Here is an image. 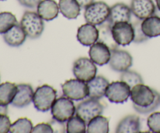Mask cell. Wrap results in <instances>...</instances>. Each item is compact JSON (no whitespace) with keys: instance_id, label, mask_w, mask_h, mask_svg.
I'll return each instance as SVG.
<instances>
[{"instance_id":"obj_9","label":"cell","mask_w":160,"mask_h":133,"mask_svg":"<svg viewBox=\"0 0 160 133\" xmlns=\"http://www.w3.org/2000/svg\"><path fill=\"white\" fill-rule=\"evenodd\" d=\"M73 73L76 78L88 82L96 76L97 67L91 59L81 57L73 63Z\"/></svg>"},{"instance_id":"obj_10","label":"cell","mask_w":160,"mask_h":133,"mask_svg":"<svg viewBox=\"0 0 160 133\" xmlns=\"http://www.w3.org/2000/svg\"><path fill=\"white\" fill-rule=\"evenodd\" d=\"M114 40L119 45L126 46L134 42V31L133 24L130 22H117L112 25Z\"/></svg>"},{"instance_id":"obj_30","label":"cell","mask_w":160,"mask_h":133,"mask_svg":"<svg viewBox=\"0 0 160 133\" xmlns=\"http://www.w3.org/2000/svg\"><path fill=\"white\" fill-rule=\"evenodd\" d=\"M142 20L138 19V20L134 21L133 24V28H134V42L135 43H142V42H145L148 40L149 38L147 37L145 34H144L143 31L142 29Z\"/></svg>"},{"instance_id":"obj_14","label":"cell","mask_w":160,"mask_h":133,"mask_svg":"<svg viewBox=\"0 0 160 133\" xmlns=\"http://www.w3.org/2000/svg\"><path fill=\"white\" fill-rule=\"evenodd\" d=\"M77 38L81 45L91 46L98 41V29L95 25L88 23L81 25L78 30Z\"/></svg>"},{"instance_id":"obj_11","label":"cell","mask_w":160,"mask_h":133,"mask_svg":"<svg viewBox=\"0 0 160 133\" xmlns=\"http://www.w3.org/2000/svg\"><path fill=\"white\" fill-rule=\"evenodd\" d=\"M109 66L117 72H123L129 70L132 66L133 58L128 52L122 49H116L111 52Z\"/></svg>"},{"instance_id":"obj_21","label":"cell","mask_w":160,"mask_h":133,"mask_svg":"<svg viewBox=\"0 0 160 133\" xmlns=\"http://www.w3.org/2000/svg\"><path fill=\"white\" fill-rule=\"evenodd\" d=\"M98 38L97 42L106 44L111 52L118 49L119 45L113 38L112 33V25L108 21L102 23L98 27Z\"/></svg>"},{"instance_id":"obj_26","label":"cell","mask_w":160,"mask_h":133,"mask_svg":"<svg viewBox=\"0 0 160 133\" xmlns=\"http://www.w3.org/2000/svg\"><path fill=\"white\" fill-rule=\"evenodd\" d=\"M67 133H85L87 132L86 122L79 116H73L67 121Z\"/></svg>"},{"instance_id":"obj_33","label":"cell","mask_w":160,"mask_h":133,"mask_svg":"<svg viewBox=\"0 0 160 133\" xmlns=\"http://www.w3.org/2000/svg\"><path fill=\"white\" fill-rule=\"evenodd\" d=\"M52 133L54 132L52 125L49 123H40L34 126L32 133Z\"/></svg>"},{"instance_id":"obj_18","label":"cell","mask_w":160,"mask_h":133,"mask_svg":"<svg viewBox=\"0 0 160 133\" xmlns=\"http://www.w3.org/2000/svg\"><path fill=\"white\" fill-rule=\"evenodd\" d=\"M26 33L22 28L20 23H16L7 32L3 34V39L8 45L11 47L20 46L25 42Z\"/></svg>"},{"instance_id":"obj_17","label":"cell","mask_w":160,"mask_h":133,"mask_svg":"<svg viewBox=\"0 0 160 133\" xmlns=\"http://www.w3.org/2000/svg\"><path fill=\"white\" fill-rule=\"evenodd\" d=\"M109 82L106 78L102 76H95L93 79L88 81V98L100 100L105 96L106 89Z\"/></svg>"},{"instance_id":"obj_13","label":"cell","mask_w":160,"mask_h":133,"mask_svg":"<svg viewBox=\"0 0 160 133\" xmlns=\"http://www.w3.org/2000/svg\"><path fill=\"white\" fill-rule=\"evenodd\" d=\"M156 9L152 0H132L131 3L132 13L142 20L154 15Z\"/></svg>"},{"instance_id":"obj_7","label":"cell","mask_w":160,"mask_h":133,"mask_svg":"<svg viewBox=\"0 0 160 133\" xmlns=\"http://www.w3.org/2000/svg\"><path fill=\"white\" fill-rule=\"evenodd\" d=\"M104 110V106L97 99L88 98L77 106L76 114L88 123L92 119L98 115H102Z\"/></svg>"},{"instance_id":"obj_38","label":"cell","mask_w":160,"mask_h":133,"mask_svg":"<svg viewBox=\"0 0 160 133\" xmlns=\"http://www.w3.org/2000/svg\"><path fill=\"white\" fill-rule=\"evenodd\" d=\"M156 8L160 11V0H156Z\"/></svg>"},{"instance_id":"obj_5","label":"cell","mask_w":160,"mask_h":133,"mask_svg":"<svg viewBox=\"0 0 160 133\" xmlns=\"http://www.w3.org/2000/svg\"><path fill=\"white\" fill-rule=\"evenodd\" d=\"M52 118L61 122H66L76 114V106L73 100L66 96L56 99L51 108Z\"/></svg>"},{"instance_id":"obj_1","label":"cell","mask_w":160,"mask_h":133,"mask_svg":"<svg viewBox=\"0 0 160 133\" xmlns=\"http://www.w3.org/2000/svg\"><path fill=\"white\" fill-rule=\"evenodd\" d=\"M131 99L134 110L142 114L153 112L160 105V94L143 83L131 88Z\"/></svg>"},{"instance_id":"obj_31","label":"cell","mask_w":160,"mask_h":133,"mask_svg":"<svg viewBox=\"0 0 160 133\" xmlns=\"http://www.w3.org/2000/svg\"><path fill=\"white\" fill-rule=\"evenodd\" d=\"M147 125L151 131L160 133V112H154L150 114L147 120Z\"/></svg>"},{"instance_id":"obj_3","label":"cell","mask_w":160,"mask_h":133,"mask_svg":"<svg viewBox=\"0 0 160 133\" xmlns=\"http://www.w3.org/2000/svg\"><path fill=\"white\" fill-rule=\"evenodd\" d=\"M43 20L38 13L26 11L23 13L20 23L28 37L38 38L43 33L45 28Z\"/></svg>"},{"instance_id":"obj_23","label":"cell","mask_w":160,"mask_h":133,"mask_svg":"<svg viewBox=\"0 0 160 133\" xmlns=\"http://www.w3.org/2000/svg\"><path fill=\"white\" fill-rule=\"evenodd\" d=\"M59 8L61 13L67 19H76L81 13V6L77 0H59Z\"/></svg>"},{"instance_id":"obj_22","label":"cell","mask_w":160,"mask_h":133,"mask_svg":"<svg viewBox=\"0 0 160 133\" xmlns=\"http://www.w3.org/2000/svg\"><path fill=\"white\" fill-rule=\"evenodd\" d=\"M142 29L149 38L160 36V17L154 14L144 19L142 21Z\"/></svg>"},{"instance_id":"obj_2","label":"cell","mask_w":160,"mask_h":133,"mask_svg":"<svg viewBox=\"0 0 160 133\" xmlns=\"http://www.w3.org/2000/svg\"><path fill=\"white\" fill-rule=\"evenodd\" d=\"M56 90L48 84H43L37 88L34 92L33 103L36 110L42 112H47L52 106L56 100Z\"/></svg>"},{"instance_id":"obj_35","label":"cell","mask_w":160,"mask_h":133,"mask_svg":"<svg viewBox=\"0 0 160 133\" xmlns=\"http://www.w3.org/2000/svg\"><path fill=\"white\" fill-rule=\"evenodd\" d=\"M17 1L21 6L30 8V9H34V8L37 7L38 5L42 0H17Z\"/></svg>"},{"instance_id":"obj_29","label":"cell","mask_w":160,"mask_h":133,"mask_svg":"<svg viewBox=\"0 0 160 133\" xmlns=\"http://www.w3.org/2000/svg\"><path fill=\"white\" fill-rule=\"evenodd\" d=\"M120 81H124L130 87L132 88L136 84L143 83V78L137 72L128 70L122 72L121 75H120Z\"/></svg>"},{"instance_id":"obj_40","label":"cell","mask_w":160,"mask_h":133,"mask_svg":"<svg viewBox=\"0 0 160 133\" xmlns=\"http://www.w3.org/2000/svg\"><path fill=\"white\" fill-rule=\"evenodd\" d=\"M0 1H5V0H0Z\"/></svg>"},{"instance_id":"obj_37","label":"cell","mask_w":160,"mask_h":133,"mask_svg":"<svg viewBox=\"0 0 160 133\" xmlns=\"http://www.w3.org/2000/svg\"><path fill=\"white\" fill-rule=\"evenodd\" d=\"M8 107L7 106H0V114H7Z\"/></svg>"},{"instance_id":"obj_24","label":"cell","mask_w":160,"mask_h":133,"mask_svg":"<svg viewBox=\"0 0 160 133\" xmlns=\"http://www.w3.org/2000/svg\"><path fill=\"white\" fill-rule=\"evenodd\" d=\"M17 92V84L11 82L0 84V106H8L12 103Z\"/></svg>"},{"instance_id":"obj_19","label":"cell","mask_w":160,"mask_h":133,"mask_svg":"<svg viewBox=\"0 0 160 133\" xmlns=\"http://www.w3.org/2000/svg\"><path fill=\"white\" fill-rule=\"evenodd\" d=\"M59 11V5L54 0H42L37 6V13L46 21H50L56 18Z\"/></svg>"},{"instance_id":"obj_6","label":"cell","mask_w":160,"mask_h":133,"mask_svg":"<svg viewBox=\"0 0 160 133\" xmlns=\"http://www.w3.org/2000/svg\"><path fill=\"white\" fill-rule=\"evenodd\" d=\"M64 96L75 101L83 100L88 97V87L87 82L80 79H70L62 85Z\"/></svg>"},{"instance_id":"obj_15","label":"cell","mask_w":160,"mask_h":133,"mask_svg":"<svg viewBox=\"0 0 160 133\" xmlns=\"http://www.w3.org/2000/svg\"><path fill=\"white\" fill-rule=\"evenodd\" d=\"M131 14L132 12L131 7L128 5L122 3H116L110 7V13L107 21L111 25L117 22H130L131 20Z\"/></svg>"},{"instance_id":"obj_20","label":"cell","mask_w":160,"mask_h":133,"mask_svg":"<svg viewBox=\"0 0 160 133\" xmlns=\"http://www.w3.org/2000/svg\"><path fill=\"white\" fill-rule=\"evenodd\" d=\"M141 122L139 117L136 115H128L123 117L117 125L116 132L137 133L140 132Z\"/></svg>"},{"instance_id":"obj_39","label":"cell","mask_w":160,"mask_h":133,"mask_svg":"<svg viewBox=\"0 0 160 133\" xmlns=\"http://www.w3.org/2000/svg\"><path fill=\"white\" fill-rule=\"evenodd\" d=\"M155 15L158 16V17H160V11L159 10V9H157V8H156V12H155Z\"/></svg>"},{"instance_id":"obj_25","label":"cell","mask_w":160,"mask_h":133,"mask_svg":"<svg viewBox=\"0 0 160 133\" xmlns=\"http://www.w3.org/2000/svg\"><path fill=\"white\" fill-rule=\"evenodd\" d=\"M109 118L98 115L94 117L88 123V133H108L109 132Z\"/></svg>"},{"instance_id":"obj_28","label":"cell","mask_w":160,"mask_h":133,"mask_svg":"<svg viewBox=\"0 0 160 133\" xmlns=\"http://www.w3.org/2000/svg\"><path fill=\"white\" fill-rule=\"evenodd\" d=\"M16 23H17V18L12 13H0V34L7 32Z\"/></svg>"},{"instance_id":"obj_27","label":"cell","mask_w":160,"mask_h":133,"mask_svg":"<svg viewBox=\"0 0 160 133\" xmlns=\"http://www.w3.org/2000/svg\"><path fill=\"white\" fill-rule=\"evenodd\" d=\"M33 124L31 120L26 117L19 118L11 125L10 133H31L32 132Z\"/></svg>"},{"instance_id":"obj_8","label":"cell","mask_w":160,"mask_h":133,"mask_svg":"<svg viewBox=\"0 0 160 133\" xmlns=\"http://www.w3.org/2000/svg\"><path fill=\"white\" fill-rule=\"evenodd\" d=\"M131 88L123 81H112L106 89L105 96L114 103H123L131 96Z\"/></svg>"},{"instance_id":"obj_32","label":"cell","mask_w":160,"mask_h":133,"mask_svg":"<svg viewBox=\"0 0 160 133\" xmlns=\"http://www.w3.org/2000/svg\"><path fill=\"white\" fill-rule=\"evenodd\" d=\"M11 122L7 114H0V133L9 132Z\"/></svg>"},{"instance_id":"obj_12","label":"cell","mask_w":160,"mask_h":133,"mask_svg":"<svg viewBox=\"0 0 160 133\" xmlns=\"http://www.w3.org/2000/svg\"><path fill=\"white\" fill-rule=\"evenodd\" d=\"M89 56L90 59L97 65H106L110 60L111 50L106 44L96 42L91 45L89 49Z\"/></svg>"},{"instance_id":"obj_34","label":"cell","mask_w":160,"mask_h":133,"mask_svg":"<svg viewBox=\"0 0 160 133\" xmlns=\"http://www.w3.org/2000/svg\"><path fill=\"white\" fill-rule=\"evenodd\" d=\"M49 124L52 125V127L54 132H59V133L67 132V125L65 126L64 122L59 121V120L52 118V120H51V121L49 122Z\"/></svg>"},{"instance_id":"obj_36","label":"cell","mask_w":160,"mask_h":133,"mask_svg":"<svg viewBox=\"0 0 160 133\" xmlns=\"http://www.w3.org/2000/svg\"><path fill=\"white\" fill-rule=\"evenodd\" d=\"M77 2L78 3V4L80 5L81 8H84L85 9L86 7L91 5L92 3H94V0H77Z\"/></svg>"},{"instance_id":"obj_4","label":"cell","mask_w":160,"mask_h":133,"mask_svg":"<svg viewBox=\"0 0 160 133\" xmlns=\"http://www.w3.org/2000/svg\"><path fill=\"white\" fill-rule=\"evenodd\" d=\"M110 7L104 2H94L84 11V19L86 22L93 25L99 26L107 21L109 18Z\"/></svg>"},{"instance_id":"obj_16","label":"cell","mask_w":160,"mask_h":133,"mask_svg":"<svg viewBox=\"0 0 160 133\" xmlns=\"http://www.w3.org/2000/svg\"><path fill=\"white\" fill-rule=\"evenodd\" d=\"M34 92L31 84H17V92L12 100V105L18 108H23L28 106L31 102H33Z\"/></svg>"}]
</instances>
